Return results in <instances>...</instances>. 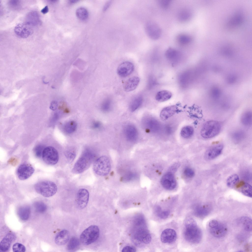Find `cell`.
<instances>
[{"instance_id":"1","label":"cell","mask_w":252,"mask_h":252,"mask_svg":"<svg viewBox=\"0 0 252 252\" xmlns=\"http://www.w3.org/2000/svg\"><path fill=\"white\" fill-rule=\"evenodd\" d=\"M184 236L187 241L193 244L198 243L201 240V230L192 218H189L186 220Z\"/></svg>"},{"instance_id":"2","label":"cell","mask_w":252,"mask_h":252,"mask_svg":"<svg viewBox=\"0 0 252 252\" xmlns=\"http://www.w3.org/2000/svg\"><path fill=\"white\" fill-rule=\"evenodd\" d=\"M93 157V155L90 151H85L75 163L72 169V172L79 174L84 172L90 167Z\"/></svg>"},{"instance_id":"3","label":"cell","mask_w":252,"mask_h":252,"mask_svg":"<svg viewBox=\"0 0 252 252\" xmlns=\"http://www.w3.org/2000/svg\"><path fill=\"white\" fill-rule=\"evenodd\" d=\"M34 189L37 193L47 197L54 195L57 190L56 184L49 181H42L37 183L35 185Z\"/></svg>"},{"instance_id":"4","label":"cell","mask_w":252,"mask_h":252,"mask_svg":"<svg viewBox=\"0 0 252 252\" xmlns=\"http://www.w3.org/2000/svg\"><path fill=\"white\" fill-rule=\"evenodd\" d=\"M221 128V125L218 121L215 120L208 121L203 126L201 131V135L205 139L212 138L219 133Z\"/></svg>"},{"instance_id":"5","label":"cell","mask_w":252,"mask_h":252,"mask_svg":"<svg viewBox=\"0 0 252 252\" xmlns=\"http://www.w3.org/2000/svg\"><path fill=\"white\" fill-rule=\"evenodd\" d=\"M99 228L97 225H91L84 230L80 237V242L84 245H87L94 243L98 238Z\"/></svg>"},{"instance_id":"6","label":"cell","mask_w":252,"mask_h":252,"mask_svg":"<svg viewBox=\"0 0 252 252\" xmlns=\"http://www.w3.org/2000/svg\"><path fill=\"white\" fill-rule=\"evenodd\" d=\"M93 169L95 173L101 176L108 174L111 169L110 160L107 156H102L98 158L95 161Z\"/></svg>"},{"instance_id":"7","label":"cell","mask_w":252,"mask_h":252,"mask_svg":"<svg viewBox=\"0 0 252 252\" xmlns=\"http://www.w3.org/2000/svg\"><path fill=\"white\" fill-rule=\"evenodd\" d=\"M42 158L47 164L54 165L58 162L59 159L58 153L54 147L48 146L45 147L43 152Z\"/></svg>"},{"instance_id":"8","label":"cell","mask_w":252,"mask_h":252,"mask_svg":"<svg viewBox=\"0 0 252 252\" xmlns=\"http://www.w3.org/2000/svg\"><path fill=\"white\" fill-rule=\"evenodd\" d=\"M209 231L214 237L220 238L224 236L227 232L226 226L223 223L218 221L213 220L209 223Z\"/></svg>"},{"instance_id":"9","label":"cell","mask_w":252,"mask_h":252,"mask_svg":"<svg viewBox=\"0 0 252 252\" xmlns=\"http://www.w3.org/2000/svg\"><path fill=\"white\" fill-rule=\"evenodd\" d=\"M145 28L146 34L150 39L155 40L160 37L161 34V30L155 22L152 21L147 22L145 25Z\"/></svg>"},{"instance_id":"10","label":"cell","mask_w":252,"mask_h":252,"mask_svg":"<svg viewBox=\"0 0 252 252\" xmlns=\"http://www.w3.org/2000/svg\"><path fill=\"white\" fill-rule=\"evenodd\" d=\"M33 27L29 24L25 22L17 24L14 29L15 33L22 38H26L33 33Z\"/></svg>"},{"instance_id":"11","label":"cell","mask_w":252,"mask_h":252,"mask_svg":"<svg viewBox=\"0 0 252 252\" xmlns=\"http://www.w3.org/2000/svg\"><path fill=\"white\" fill-rule=\"evenodd\" d=\"M89 198V193L87 189H82L79 190L77 193L76 199L78 208L80 209L84 208L88 204Z\"/></svg>"},{"instance_id":"12","label":"cell","mask_w":252,"mask_h":252,"mask_svg":"<svg viewBox=\"0 0 252 252\" xmlns=\"http://www.w3.org/2000/svg\"><path fill=\"white\" fill-rule=\"evenodd\" d=\"M34 171V168L31 165L24 163L21 165L18 168L17 175L19 179L24 180L30 177Z\"/></svg>"},{"instance_id":"13","label":"cell","mask_w":252,"mask_h":252,"mask_svg":"<svg viewBox=\"0 0 252 252\" xmlns=\"http://www.w3.org/2000/svg\"><path fill=\"white\" fill-rule=\"evenodd\" d=\"M161 183L162 186L168 190L173 189L176 186V181L173 174L170 172L167 173L162 177Z\"/></svg>"},{"instance_id":"14","label":"cell","mask_w":252,"mask_h":252,"mask_svg":"<svg viewBox=\"0 0 252 252\" xmlns=\"http://www.w3.org/2000/svg\"><path fill=\"white\" fill-rule=\"evenodd\" d=\"M223 148L222 144L216 145L210 148L205 152L204 158L207 160H212L219 156L221 153Z\"/></svg>"},{"instance_id":"15","label":"cell","mask_w":252,"mask_h":252,"mask_svg":"<svg viewBox=\"0 0 252 252\" xmlns=\"http://www.w3.org/2000/svg\"><path fill=\"white\" fill-rule=\"evenodd\" d=\"M134 68V65L132 63L129 61H126L122 63L119 65L117 69V73L120 76L125 77L132 73Z\"/></svg>"},{"instance_id":"16","label":"cell","mask_w":252,"mask_h":252,"mask_svg":"<svg viewBox=\"0 0 252 252\" xmlns=\"http://www.w3.org/2000/svg\"><path fill=\"white\" fill-rule=\"evenodd\" d=\"M177 234L173 229L168 228L164 230L160 236L161 241L164 243H171L174 242L176 239Z\"/></svg>"},{"instance_id":"17","label":"cell","mask_w":252,"mask_h":252,"mask_svg":"<svg viewBox=\"0 0 252 252\" xmlns=\"http://www.w3.org/2000/svg\"><path fill=\"white\" fill-rule=\"evenodd\" d=\"M16 236L13 233H9L3 237L0 243V249L2 252H6L9 249L12 242L15 240Z\"/></svg>"},{"instance_id":"18","label":"cell","mask_w":252,"mask_h":252,"mask_svg":"<svg viewBox=\"0 0 252 252\" xmlns=\"http://www.w3.org/2000/svg\"><path fill=\"white\" fill-rule=\"evenodd\" d=\"M124 132L126 138L128 141L133 142L137 140L138 131L134 125L131 124L127 125L125 127Z\"/></svg>"},{"instance_id":"19","label":"cell","mask_w":252,"mask_h":252,"mask_svg":"<svg viewBox=\"0 0 252 252\" xmlns=\"http://www.w3.org/2000/svg\"><path fill=\"white\" fill-rule=\"evenodd\" d=\"M178 110V107L176 105L166 107L161 111L160 117L162 121H165L174 115Z\"/></svg>"},{"instance_id":"20","label":"cell","mask_w":252,"mask_h":252,"mask_svg":"<svg viewBox=\"0 0 252 252\" xmlns=\"http://www.w3.org/2000/svg\"><path fill=\"white\" fill-rule=\"evenodd\" d=\"M70 237V234L67 230L64 229L59 232L56 235L55 242L58 245H62L66 243Z\"/></svg>"},{"instance_id":"21","label":"cell","mask_w":252,"mask_h":252,"mask_svg":"<svg viewBox=\"0 0 252 252\" xmlns=\"http://www.w3.org/2000/svg\"><path fill=\"white\" fill-rule=\"evenodd\" d=\"M25 22L33 27L40 25L41 22L38 12L36 11L29 12L26 16Z\"/></svg>"},{"instance_id":"22","label":"cell","mask_w":252,"mask_h":252,"mask_svg":"<svg viewBox=\"0 0 252 252\" xmlns=\"http://www.w3.org/2000/svg\"><path fill=\"white\" fill-rule=\"evenodd\" d=\"M140 82L139 78L136 76L132 77L126 81L124 86L125 91L127 92L133 91L138 86Z\"/></svg>"},{"instance_id":"23","label":"cell","mask_w":252,"mask_h":252,"mask_svg":"<svg viewBox=\"0 0 252 252\" xmlns=\"http://www.w3.org/2000/svg\"><path fill=\"white\" fill-rule=\"evenodd\" d=\"M210 210V207L208 205L197 206L194 209V213L196 216L202 218L208 215Z\"/></svg>"},{"instance_id":"24","label":"cell","mask_w":252,"mask_h":252,"mask_svg":"<svg viewBox=\"0 0 252 252\" xmlns=\"http://www.w3.org/2000/svg\"><path fill=\"white\" fill-rule=\"evenodd\" d=\"M137 232V237L139 240L146 244L151 242V236L147 230L145 229H139Z\"/></svg>"},{"instance_id":"25","label":"cell","mask_w":252,"mask_h":252,"mask_svg":"<svg viewBox=\"0 0 252 252\" xmlns=\"http://www.w3.org/2000/svg\"><path fill=\"white\" fill-rule=\"evenodd\" d=\"M31 213V209L28 206H24L20 207L18 209L17 214L18 216L21 220H27L29 219Z\"/></svg>"},{"instance_id":"26","label":"cell","mask_w":252,"mask_h":252,"mask_svg":"<svg viewBox=\"0 0 252 252\" xmlns=\"http://www.w3.org/2000/svg\"><path fill=\"white\" fill-rule=\"evenodd\" d=\"M172 94L170 91L166 90H163L158 92L156 94L155 98L158 102H164L167 101L171 98Z\"/></svg>"},{"instance_id":"27","label":"cell","mask_w":252,"mask_h":252,"mask_svg":"<svg viewBox=\"0 0 252 252\" xmlns=\"http://www.w3.org/2000/svg\"><path fill=\"white\" fill-rule=\"evenodd\" d=\"M245 133L242 130H236L232 132L231 137L233 141L235 143H238L241 142L244 139Z\"/></svg>"},{"instance_id":"28","label":"cell","mask_w":252,"mask_h":252,"mask_svg":"<svg viewBox=\"0 0 252 252\" xmlns=\"http://www.w3.org/2000/svg\"><path fill=\"white\" fill-rule=\"evenodd\" d=\"M241 121L242 124L245 126H251L252 122V112L249 110L244 112L241 116Z\"/></svg>"},{"instance_id":"29","label":"cell","mask_w":252,"mask_h":252,"mask_svg":"<svg viewBox=\"0 0 252 252\" xmlns=\"http://www.w3.org/2000/svg\"><path fill=\"white\" fill-rule=\"evenodd\" d=\"M143 101L142 97L139 95L135 97L131 102L129 108L131 112H133L138 109L142 104Z\"/></svg>"},{"instance_id":"30","label":"cell","mask_w":252,"mask_h":252,"mask_svg":"<svg viewBox=\"0 0 252 252\" xmlns=\"http://www.w3.org/2000/svg\"><path fill=\"white\" fill-rule=\"evenodd\" d=\"M240 223L244 229L248 232L252 230V221L250 218L246 216L241 217L240 219Z\"/></svg>"},{"instance_id":"31","label":"cell","mask_w":252,"mask_h":252,"mask_svg":"<svg viewBox=\"0 0 252 252\" xmlns=\"http://www.w3.org/2000/svg\"><path fill=\"white\" fill-rule=\"evenodd\" d=\"M194 132V130L192 126H187L182 128L181 130L180 134L183 138L188 139L192 136Z\"/></svg>"},{"instance_id":"32","label":"cell","mask_w":252,"mask_h":252,"mask_svg":"<svg viewBox=\"0 0 252 252\" xmlns=\"http://www.w3.org/2000/svg\"><path fill=\"white\" fill-rule=\"evenodd\" d=\"M77 127V124L75 121H70L66 122L64 125V129L66 132L68 134H71L76 130Z\"/></svg>"},{"instance_id":"33","label":"cell","mask_w":252,"mask_h":252,"mask_svg":"<svg viewBox=\"0 0 252 252\" xmlns=\"http://www.w3.org/2000/svg\"><path fill=\"white\" fill-rule=\"evenodd\" d=\"M239 178L236 174H233L228 177L226 180V184L229 188H233L239 182Z\"/></svg>"},{"instance_id":"34","label":"cell","mask_w":252,"mask_h":252,"mask_svg":"<svg viewBox=\"0 0 252 252\" xmlns=\"http://www.w3.org/2000/svg\"><path fill=\"white\" fill-rule=\"evenodd\" d=\"M76 14L78 17L81 20H85L88 17V12L84 8L80 7L78 8L76 10Z\"/></svg>"},{"instance_id":"35","label":"cell","mask_w":252,"mask_h":252,"mask_svg":"<svg viewBox=\"0 0 252 252\" xmlns=\"http://www.w3.org/2000/svg\"><path fill=\"white\" fill-rule=\"evenodd\" d=\"M252 187L248 183H245L242 186L240 189L241 192L244 195L252 198Z\"/></svg>"},{"instance_id":"36","label":"cell","mask_w":252,"mask_h":252,"mask_svg":"<svg viewBox=\"0 0 252 252\" xmlns=\"http://www.w3.org/2000/svg\"><path fill=\"white\" fill-rule=\"evenodd\" d=\"M79 239L77 237H74L69 241L67 246V248L69 250H73L77 248L80 243Z\"/></svg>"},{"instance_id":"37","label":"cell","mask_w":252,"mask_h":252,"mask_svg":"<svg viewBox=\"0 0 252 252\" xmlns=\"http://www.w3.org/2000/svg\"><path fill=\"white\" fill-rule=\"evenodd\" d=\"M34 207L35 211L39 213H43L47 210L46 205L42 202L38 201L34 203Z\"/></svg>"},{"instance_id":"38","label":"cell","mask_w":252,"mask_h":252,"mask_svg":"<svg viewBox=\"0 0 252 252\" xmlns=\"http://www.w3.org/2000/svg\"><path fill=\"white\" fill-rule=\"evenodd\" d=\"M179 19L181 21H186L189 20L191 16V14L188 11L183 10L180 12L178 14Z\"/></svg>"},{"instance_id":"39","label":"cell","mask_w":252,"mask_h":252,"mask_svg":"<svg viewBox=\"0 0 252 252\" xmlns=\"http://www.w3.org/2000/svg\"><path fill=\"white\" fill-rule=\"evenodd\" d=\"M156 212L158 216L160 218H166L169 216L170 212L168 211H162L160 207L157 206L156 208Z\"/></svg>"},{"instance_id":"40","label":"cell","mask_w":252,"mask_h":252,"mask_svg":"<svg viewBox=\"0 0 252 252\" xmlns=\"http://www.w3.org/2000/svg\"><path fill=\"white\" fill-rule=\"evenodd\" d=\"M179 42L183 44H186L190 43L191 40V37L189 36L184 34L179 35L178 37Z\"/></svg>"},{"instance_id":"41","label":"cell","mask_w":252,"mask_h":252,"mask_svg":"<svg viewBox=\"0 0 252 252\" xmlns=\"http://www.w3.org/2000/svg\"><path fill=\"white\" fill-rule=\"evenodd\" d=\"M45 147L42 145H38L34 148V152L36 157L40 158L42 156L43 151Z\"/></svg>"},{"instance_id":"42","label":"cell","mask_w":252,"mask_h":252,"mask_svg":"<svg viewBox=\"0 0 252 252\" xmlns=\"http://www.w3.org/2000/svg\"><path fill=\"white\" fill-rule=\"evenodd\" d=\"M64 155L67 160L69 163L72 162L74 160L76 156L75 152L71 150L66 151L64 153Z\"/></svg>"},{"instance_id":"43","label":"cell","mask_w":252,"mask_h":252,"mask_svg":"<svg viewBox=\"0 0 252 252\" xmlns=\"http://www.w3.org/2000/svg\"><path fill=\"white\" fill-rule=\"evenodd\" d=\"M12 249L13 251L14 252H24L26 250L25 246L18 243H16L13 245Z\"/></svg>"},{"instance_id":"44","label":"cell","mask_w":252,"mask_h":252,"mask_svg":"<svg viewBox=\"0 0 252 252\" xmlns=\"http://www.w3.org/2000/svg\"><path fill=\"white\" fill-rule=\"evenodd\" d=\"M111 101L109 98L105 99L103 102L101 106L102 110L104 111L110 110L111 107Z\"/></svg>"},{"instance_id":"45","label":"cell","mask_w":252,"mask_h":252,"mask_svg":"<svg viewBox=\"0 0 252 252\" xmlns=\"http://www.w3.org/2000/svg\"><path fill=\"white\" fill-rule=\"evenodd\" d=\"M9 4L11 8L16 10L20 7V2L18 0H11L9 2Z\"/></svg>"},{"instance_id":"46","label":"cell","mask_w":252,"mask_h":252,"mask_svg":"<svg viewBox=\"0 0 252 252\" xmlns=\"http://www.w3.org/2000/svg\"><path fill=\"white\" fill-rule=\"evenodd\" d=\"M171 1L169 0H161L159 1L158 3L162 8H167L170 5Z\"/></svg>"},{"instance_id":"47","label":"cell","mask_w":252,"mask_h":252,"mask_svg":"<svg viewBox=\"0 0 252 252\" xmlns=\"http://www.w3.org/2000/svg\"><path fill=\"white\" fill-rule=\"evenodd\" d=\"M184 173L186 176L189 178L193 177L194 175V171L192 169L188 168L185 169Z\"/></svg>"},{"instance_id":"48","label":"cell","mask_w":252,"mask_h":252,"mask_svg":"<svg viewBox=\"0 0 252 252\" xmlns=\"http://www.w3.org/2000/svg\"><path fill=\"white\" fill-rule=\"evenodd\" d=\"M136 249L134 247L129 246L124 247L122 250V252H135Z\"/></svg>"},{"instance_id":"49","label":"cell","mask_w":252,"mask_h":252,"mask_svg":"<svg viewBox=\"0 0 252 252\" xmlns=\"http://www.w3.org/2000/svg\"><path fill=\"white\" fill-rule=\"evenodd\" d=\"M58 105V104L57 101H53L51 103L50 106V108L52 110H55L57 109Z\"/></svg>"},{"instance_id":"50","label":"cell","mask_w":252,"mask_h":252,"mask_svg":"<svg viewBox=\"0 0 252 252\" xmlns=\"http://www.w3.org/2000/svg\"><path fill=\"white\" fill-rule=\"evenodd\" d=\"M111 1L109 0L105 4L103 8V10L105 11L110 7L111 3Z\"/></svg>"},{"instance_id":"51","label":"cell","mask_w":252,"mask_h":252,"mask_svg":"<svg viewBox=\"0 0 252 252\" xmlns=\"http://www.w3.org/2000/svg\"><path fill=\"white\" fill-rule=\"evenodd\" d=\"M101 124L98 122H94L92 125V127L94 129H97L99 128L101 126Z\"/></svg>"},{"instance_id":"52","label":"cell","mask_w":252,"mask_h":252,"mask_svg":"<svg viewBox=\"0 0 252 252\" xmlns=\"http://www.w3.org/2000/svg\"><path fill=\"white\" fill-rule=\"evenodd\" d=\"M49 11V9L47 6H46L41 10V12L44 14L47 13Z\"/></svg>"},{"instance_id":"53","label":"cell","mask_w":252,"mask_h":252,"mask_svg":"<svg viewBox=\"0 0 252 252\" xmlns=\"http://www.w3.org/2000/svg\"><path fill=\"white\" fill-rule=\"evenodd\" d=\"M78 1L77 0H70V1L71 3H76V2H77Z\"/></svg>"}]
</instances>
